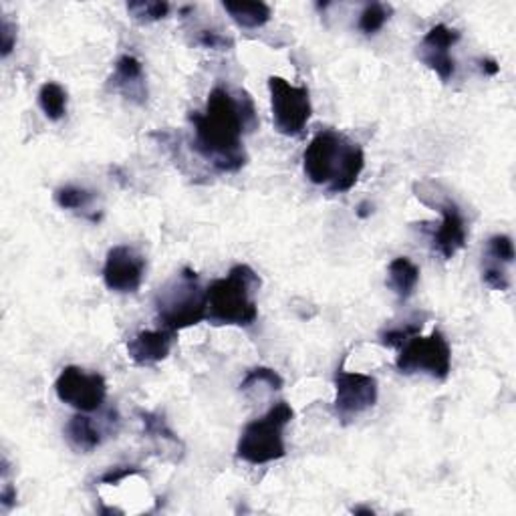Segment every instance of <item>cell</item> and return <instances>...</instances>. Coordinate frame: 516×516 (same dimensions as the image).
Instances as JSON below:
<instances>
[{"mask_svg": "<svg viewBox=\"0 0 516 516\" xmlns=\"http://www.w3.org/2000/svg\"><path fill=\"white\" fill-rule=\"evenodd\" d=\"M272 122L277 132L287 137L303 134L309 119L313 115L311 96L303 85H292L282 77H269Z\"/></svg>", "mask_w": 516, "mask_h": 516, "instance_id": "7", "label": "cell"}, {"mask_svg": "<svg viewBox=\"0 0 516 516\" xmlns=\"http://www.w3.org/2000/svg\"><path fill=\"white\" fill-rule=\"evenodd\" d=\"M101 274L109 290L122 292V295L137 292L143 282L145 258L134 246H114L109 248Z\"/></svg>", "mask_w": 516, "mask_h": 516, "instance_id": "10", "label": "cell"}, {"mask_svg": "<svg viewBox=\"0 0 516 516\" xmlns=\"http://www.w3.org/2000/svg\"><path fill=\"white\" fill-rule=\"evenodd\" d=\"M198 42H200V45L206 49H217V51H228L232 49V45H235L232 39L222 37V34L214 32V31H200V34H198Z\"/></svg>", "mask_w": 516, "mask_h": 516, "instance_id": "28", "label": "cell"}, {"mask_svg": "<svg viewBox=\"0 0 516 516\" xmlns=\"http://www.w3.org/2000/svg\"><path fill=\"white\" fill-rule=\"evenodd\" d=\"M480 67H483V73L490 77H494L498 75V71H501V65H498L494 59H483V61H480Z\"/></svg>", "mask_w": 516, "mask_h": 516, "instance_id": "31", "label": "cell"}, {"mask_svg": "<svg viewBox=\"0 0 516 516\" xmlns=\"http://www.w3.org/2000/svg\"><path fill=\"white\" fill-rule=\"evenodd\" d=\"M369 214H372V206H369L367 202H361V204H359V210H357V217H359V218H367Z\"/></svg>", "mask_w": 516, "mask_h": 516, "instance_id": "32", "label": "cell"}, {"mask_svg": "<svg viewBox=\"0 0 516 516\" xmlns=\"http://www.w3.org/2000/svg\"><path fill=\"white\" fill-rule=\"evenodd\" d=\"M395 367L403 375L426 373L434 380H446L452 372V349L442 331L434 329L428 337L414 335L400 347Z\"/></svg>", "mask_w": 516, "mask_h": 516, "instance_id": "6", "label": "cell"}, {"mask_svg": "<svg viewBox=\"0 0 516 516\" xmlns=\"http://www.w3.org/2000/svg\"><path fill=\"white\" fill-rule=\"evenodd\" d=\"M351 512H354V514H369V516H373V514H375V511L365 509V506H357V509H354Z\"/></svg>", "mask_w": 516, "mask_h": 516, "instance_id": "33", "label": "cell"}, {"mask_svg": "<svg viewBox=\"0 0 516 516\" xmlns=\"http://www.w3.org/2000/svg\"><path fill=\"white\" fill-rule=\"evenodd\" d=\"M16 47V24L11 23L3 16V23H0V55L6 59L13 53Z\"/></svg>", "mask_w": 516, "mask_h": 516, "instance_id": "27", "label": "cell"}, {"mask_svg": "<svg viewBox=\"0 0 516 516\" xmlns=\"http://www.w3.org/2000/svg\"><path fill=\"white\" fill-rule=\"evenodd\" d=\"M292 418H295V410L290 408V403L279 401L263 418L246 424L236 444L238 458L253 464V466L285 458L287 446L282 434H285V428Z\"/></svg>", "mask_w": 516, "mask_h": 516, "instance_id": "5", "label": "cell"}, {"mask_svg": "<svg viewBox=\"0 0 516 516\" xmlns=\"http://www.w3.org/2000/svg\"><path fill=\"white\" fill-rule=\"evenodd\" d=\"M261 279L248 264L232 266L225 279H217L206 289V321L212 325L251 327L258 317L254 295Z\"/></svg>", "mask_w": 516, "mask_h": 516, "instance_id": "3", "label": "cell"}, {"mask_svg": "<svg viewBox=\"0 0 516 516\" xmlns=\"http://www.w3.org/2000/svg\"><path fill=\"white\" fill-rule=\"evenodd\" d=\"M486 261L496 264H512L514 263V244L512 238L506 235H496L488 240Z\"/></svg>", "mask_w": 516, "mask_h": 516, "instance_id": "24", "label": "cell"}, {"mask_svg": "<svg viewBox=\"0 0 516 516\" xmlns=\"http://www.w3.org/2000/svg\"><path fill=\"white\" fill-rule=\"evenodd\" d=\"M39 106L51 122H59L67 115V91L55 81H47L39 89Z\"/></svg>", "mask_w": 516, "mask_h": 516, "instance_id": "18", "label": "cell"}, {"mask_svg": "<svg viewBox=\"0 0 516 516\" xmlns=\"http://www.w3.org/2000/svg\"><path fill=\"white\" fill-rule=\"evenodd\" d=\"M364 168V150L335 129H323L317 134L303 153V170L309 182L325 186L331 194L349 192L357 184Z\"/></svg>", "mask_w": 516, "mask_h": 516, "instance_id": "2", "label": "cell"}, {"mask_svg": "<svg viewBox=\"0 0 516 516\" xmlns=\"http://www.w3.org/2000/svg\"><path fill=\"white\" fill-rule=\"evenodd\" d=\"M419 333H421V323L406 325V327H398V329L383 331V333L380 335V341H382V346H385V347L400 349V347L403 346V343L414 337V335H419Z\"/></svg>", "mask_w": 516, "mask_h": 516, "instance_id": "25", "label": "cell"}, {"mask_svg": "<svg viewBox=\"0 0 516 516\" xmlns=\"http://www.w3.org/2000/svg\"><path fill=\"white\" fill-rule=\"evenodd\" d=\"M393 8L383 3H372L367 5L359 14L357 27L364 34H375L383 29V24L390 21Z\"/></svg>", "mask_w": 516, "mask_h": 516, "instance_id": "21", "label": "cell"}, {"mask_svg": "<svg viewBox=\"0 0 516 516\" xmlns=\"http://www.w3.org/2000/svg\"><path fill=\"white\" fill-rule=\"evenodd\" d=\"M460 31L452 29L448 24H436V27L426 32L418 47V57L428 69L440 77L444 83H448L456 73V61L450 55V49L460 41Z\"/></svg>", "mask_w": 516, "mask_h": 516, "instance_id": "11", "label": "cell"}, {"mask_svg": "<svg viewBox=\"0 0 516 516\" xmlns=\"http://www.w3.org/2000/svg\"><path fill=\"white\" fill-rule=\"evenodd\" d=\"M254 385H269L272 392H279L281 387L285 385V382H282V377L271 367H254L246 373L243 383H240V392H248Z\"/></svg>", "mask_w": 516, "mask_h": 516, "instance_id": "23", "label": "cell"}, {"mask_svg": "<svg viewBox=\"0 0 516 516\" xmlns=\"http://www.w3.org/2000/svg\"><path fill=\"white\" fill-rule=\"evenodd\" d=\"M109 85L129 101L143 106L148 101V88H145L143 65L134 55H122L117 59L114 75L109 77Z\"/></svg>", "mask_w": 516, "mask_h": 516, "instance_id": "14", "label": "cell"}, {"mask_svg": "<svg viewBox=\"0 0 516 516\" xmlns=\"http://www.w3.org/2000/svg\"><path fill=\"white\" fill-rule=\"evenodd\" d=\"M438 210L442 214V222L432 232V244L444 261H450L466 244V220L462 217L460 206L450 198L438 204Z\"/></svg>", "mask_w": 516, "mask_h": 516, "instance_id": "12", "label": "cell"}, {"mask_svg": "<svg viewBox=\"0 0 516 516\" xmlns=\"http://www.w3.org/2000/svg\"><path fill=\"white\" fill-rule=\"evenodd\" d=\"M156 311L163 329L180 333L206 321V290L198 272L184 266L156 295Z\"/></svg>", "mask_w": 516, "mask_h": 516, "instance_id": "4", "label": "cell"}, {"mask_svg": "<svg viewBox=\"0 0 516 516\" xmlns=\"http://www.w3.org/2000/svg\"><path fill=\"white\" fill-rule=\"evenodd\" d=\"M65 438L69 446L79 454H91L103 442V434L96 426V421L81 414V411L67 421Z\"/></svg>", "mask_w": 516, "mask_h": 516, "instance_id": "15", "label": "cell"}, {"mask_svg": "<svg viewBox=\"0 0 516 516\" xmlns=\"http://www.w3.org/2000/svg\"><path fill=\"white\" fill-rule=\"evenodd\" d=\"M57 398L81 414L97 411L107 398V382L101 373H89L77 365L65 367L55 382Z\"/></svg>", "mask_w": 516, "mask_h": 516, "instance_id": "8", "label": "cell"}, {"mask_svg": "<svg viewBox=\"0 0 516 516\" xmlns=\"http://www.w3.org/2000/svg\"><path fill=\"white\" fill-rule=\"evenodd\" d=\"M137 472H140V468L137 466H124V468H111L109 472H106V475L101 476V480L99 483L101 484H119L122 483L124 478H127V476H134V475H137Z\"/></svg>", "mask_w": 516, "mask_h": 516, "instance_id": "29", "label": "cell"}, {"mask_svg": "<svg viewBox=\"0 0 516 516\" xmlns=\"http://www.w3.org/2000/svg\"><path fill=\"white\" fill-rule=\"evenodd\" d=\"M483 281L486 287L494 289V290H509L511 287L509 274H506V271L502 269V264H496L490 261H486V266L483 271Z\"/></svg>", "mask_w": 516, "mask_h": 516, "instance_id": "26", "label": "cell"}, {"mask_svg": "<svg viewBox=\"0 0 516 516\" xmlns=\"http://www.w3.org/2000/svg\"><path fill=\"white\" fill-rule=\"evenodd\" d=\"M137 416L142 418L143 432L148 434L150 438H153V440H161V442L180 446L178 436L171 432L170 426L166 424V419H163V416L153 414V411H143V410L137 411Z\"/></svg>", "mask_w": 516, "mask_h": 516, "instance_id": "22", "label": "cell"}, {"mask_svg": "<svg viewBox=\"0 0 516 516\" xmlns=\"http://www.w3.org/2000/svg\"><path fill=\"white\" fill-rule=\"evenodd\" d=\"M380 395V387L373 375L346 372L339 367L335 373V414L343 421L349 424L359 418L364 411L373 408Z\"/></svg>", "mask_w": 516, "mask_h": 516, "instance_id": "9", "label": "cell"}, {"mask_svg": "<svg viewBox=\"0 0 516 516\" xmlns=\"http://www.w3.org/2000/svg\"><path fill=\"white\" fill-rule=\"evenodd\" d=\"M194 150L218 171H238L246 166L243 135L256 124L253 101L236 99L225 88H214L206 109L190 115Z\"/></svg>", "mask_w": 516, "mask_h": 516, "instance_id": "1", "label": "cell"}, {"mask_svg": "<svg viewBox=\"0 0 516 516\" xmlns=\"http://www.w3.org/2000/svg\"><path fill=\"white\" fill-rule=\"evenodd\" d=\"M178 333L168 329L142 331L127 341V355L137 367H152L166 359L174 346Z\"/></svg>", "mask_w": 516, "mask_h": 516, "instance_id": "13", "label": "cell"}, {"mask_svg": "<svg viewBox=\"0 0 516 516\" xmlns=\"http://www.w3.org/2000/svg\"><path fill=\"white\" fill-rule=\"evenodd\" d=\"M14 501H16V488L11 484H6L3 490V494H0V504H3L5 509L8 511L14 504Z\"/></svg>", "mask_w": 516, "mask_h": 516, "instance_id": "30", "label": "cell"}, {"mask_svg": "<svg viewBox=\"0 0 516 516\" xmlns=\"http://www.w3.org/2000/svg\"><path fill=\"white\" fill-rule=\"evenodd\" d=\"M222 8L243 29H261L272 19V11L266 3H222Z\"/></svg>", "mask_w": 516, "mask_h": 516, "instance_id": "17", "label": "cell"}, {"mask_svg": "<svg viewBox=\"0 0 516 516\" xmlns=\"http://www.w3.org/2000/svg\"><path fill=\"white\" fill-rule=\"evenodd\" d=\"M127 13L134 21L148 24L166 19L170 5L163 0H135V3H127Z\"/></svg>", "mask_w": 516, "mask_h": 516, "instance_id": "20", "label": "cell"}, {"mask_svg": "<svg viewBox=\"0 0 516 516\" xmlns=\"http://www.w3.org/2000/svg\"><path fill=\"white\" fill-rule=\"evenodd\" d=\"M93 200H96V194L85 190V188L77 186H63L55 190V202L59 204V208L63 210H73V212H88L91 208Z\"/></svg>", "mask_w": 516, "mask_h": 516, "instance_id": "19", "label": "cell"}, {"mask_svg": "<svg viewBox=\"0 0 516 516\" xmlns=\"http://www.w3.org/2000/svg\"><path fill=\"white\" fill-rule=\"evenodd\" d=\"M419 282V269L410 261L408 256L393 258L387 266V287L393 290V295L398 297L401 303L414 295V290Z\"/></svg>", "mask_w": 516, "mask_h": 516, "instance_id": "16", "label": "cell"}]
</instances>
